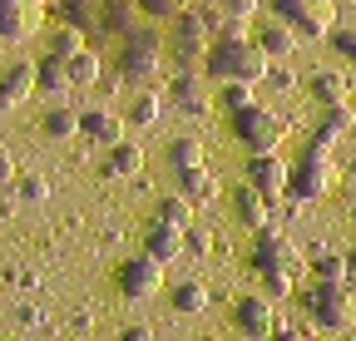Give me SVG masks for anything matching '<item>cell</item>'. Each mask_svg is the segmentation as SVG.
<instances>
[{"label": "cell", "mask_w": 356, "mask_h": 341, "mask_svg": "<svg viewBox=\"0 0 356 341\" xmlns=\"http://www.w3.org/2000/svg\"><path fill=\"white\" fill-rule=\"evenodd\" d=\"M267 60L262 45L252 35H218L208 55H203V74L208 79H248V84H262L267 79Z\"/></svg>", "instance_id": "obj_1"}, {"label": "cell", "mask_w": 356, "mask_h": 341, "mask_svg": "<svg viewBox=\"0 0 356 341\" xmlns=\"http://www.w3.org/2000/svg\"><path fill=\"white\" fill-rule=\"evenodd\" d=\"M332 144H337V134H327V129H317V134H312L307 153L292 163V178H287L292 203H317V198H327V193H332V183H337Z\"/></svg>", "instance_id": "obj_2"}, {"label": "cell", "mask_w": 356, "mask_h": 341, "mask_svg": "<svg viewBox=\"0 0 356 341\" xmlns=\"http://www.w3.org/2000/svg\"><path fill=\"white\" fill-rule=\"evenodd\" d=\"M302 307L312 312V322H317L322 331H346V326H356V277L346 272L341 282H317V287L302 297Z\"/></svg>", "instance_id": "obj_3"}, {"label": "cell", "mask_w": 356, "mask_h": 341, "mask_svg": "<svg viewBox=\"0 0 356 341\" xmlns=\"http://www.w3.org/2000/svg\"><path fill=\"white\" fill-rule=\"evenodd\" d=\"M114 69L124 74V84H149V79H159V69H163V40H159V30L129 25V30H124V55H119Z\"/></svg>", "instance_id": "obj_4"}, {"label": "cell", "mask_w": 356, "mask_h": 341, "mask_svg": "<svg viewBox=\"0 0 356 341\" xmlns=\"http://www.w3.org/2000/svg\"><path fill=\"white\" fill-rule=\"evenodd\" d=\"M228 124H233V139L248 149V153H267V149H277L282 144V119L267 109V104H248V109H238V114H228Z\"/></svg>", "instance_id": "obj_5"}, {"label": "cell", "mask_w": 356, "mask_h": 341, "mask_svg": "<svg viewBox=\"0 0 356 341\" xmlns=\"http://www.w3.org/2000/svg\"><path fill=\"white\" fill-rule=\"evenodd\" d=\"M208 45H213V30L203 25V10H188L184 6V10L173 15V40H168L178 69H198V60L208 55Z\"/></svg>", "instance_id": "obj_6"}, {"label": "cell", "mask_w": 356, "mask_h": 341, "mask_svg": "<svg viewBox=\"0 0 356 341\" xmlns=\"http://www.w3.org/2000/svg\"><path fill=\"white\" fill-rule=\"evenodd\" d=\"M273 10L302 40H327L337 30V6H332V0H273Z\"/></svg>", "instance_id": "obj_7"}, {"label": "cell", "mask_w": 356, "mask_h": 341, "mask_svg": "<svg viewBox=\"0 0 356 341\" xmlns=\"http://www.w3.org/2000/svg\"><path fill=\"white\" fill-rule=\"evenodd\" d=\"M252 267L262 272V267H282V272H302V252H297V242L282 233V228H257V242H252Z\"/></svg>", "instance_id": "obj_8"}, {"label": "cell", "mask_w": 356, "mask_h": 341, "mask_svg": "<svg viewBox=\"0 0 356 341\" xmlns=\"http://www.w3.org/2000/svg\"><path fill=\"white\" fill-rule=\"evenodd\" d=\"M114 282H119V292L129 297V302H149V297L163 287V263H159V258H149V252H139V258L119 263Z\"/></svg>", "instance_id": "obj_9"}, {"label": "cell", "mask_w": 356, "mask_h": 341, "mask_svg": "<svg viewBox=\"0 0 356 341\" xmlns=\"http://www.w3.org/2000/svg\"><path fill=\"white\" fill-rule=\"evenodd\" d=\"M243 174H248V183L252 188H262L267 198H282L287 193V178H292V163H282V153L277 149H267V153H248V168H243Z\"/></svg>", "instance_id": "obj_10"}, {"label": "cell", "mask_w": 356, "mask_h": 341, "mask_svg": "<svg viewBox=\"0 0 356 341\" xmlns=\"http://www.w3.org/2000/svg\"><path fill=\"white\" fill-rule=\"evenodd\" d=\"M44 0H0V40H30L44 25Z\"/></svg>", "instance_id": "obj_11"}, {"label": "cell", "mask_w": 356, "mask_h": 341, "mask_svg": "<svg viewBox=\"0 0 356 341\" xmlns=\"http://www.w3.org/2000/svg\"><path fill=\"white\" fill-rule=\"evenodd\" d=\"M277 302L273 297H262V292H252V297H238L233 302V326L243 331V336H273L277 331V312H273Z\"/></svg>", "instance_id": "obj_12"}, {"label": "cell", "mask_w": 356, "mask_h": 341, "mask_svg": "<svg viewBox=\"0 0 356 341\" xmlns=\"http://www.w3.org/2000/svg\"><path fill=\"white\" fill-rule=\"evenodd\" d=\"M79 139L109 149L114 139H124V114H114L109 104H89V109H79Z\"/></svg>", "instance_id": "obj_13"}, {"label": "cell", "mask_w": 356, "mask_h": 341, "mask_svg": "<svg viewBox=\"0 0 356 341\" xmlns=\"http://www.w3.org/2000/svg\"><path fill=\"white\" fill-rule=\"evenodd\" d=\"M168 104L178 109V114H193V119H203L213 104H208V94H203V74L198 69H178L173 79H168Z\"/></svg>", "instance_id": "obj_14"}, {"label": "cell", "mask_w": 356, "mask_h": 341, "mask_svg": "<svg viewBox=\"0 0 356 341\" xmlns=\"http://www.w3.org/2000/svg\"><path fill=\"white\" fill-rule=\"evenodd\" d=\"M144 252H149V258H159L163 267L178 263V258H184V228H173V223L154 218L149 233H144Z\"/></svg>", "instance_id": "obj_15"}, {"label": "cell", "mask_w": 356, "mask_h": 341, "mask_svg": "<svg viewBox=\"0 0 356 341\" xmlns=\"http://www.w3.org/2000/svg\"><path fill=\"white\" fill-rule=\"evenodd\" d=\"M233 213H238V223L243 228H267V223H273V198H267L262 188H252V183H243L238 193H233Z\"/></svg>", "instance_id": "obj_16"}, {"label": "cell", "mask_w": 356, "mask_h": 341, "mask_svg": "<svg viewBox=\"0 0 356 341\" xmlns=\"http://www.w3.org/2000/svg\"><path fill=\"white\" fill-rule=\"evenodd\" d=\"M252 40L262 45V55H267V60H287V55L297 50V40H302V35H297V30H292V25L277 15V20L257 25V35H252Z\"/></svg>", "instance_id": "obj_17"}, {"label": "cell", "mask_w": 356, "mask_h": 341, "mask_svg": "<svg viewBox=\"0 0 356 341\" xmlns=\"http://www.w3.org/2000/svg\"><path fill=\"white\" fill-rule=\"evenodd\" d=\"M70 90H74V84H70V65H65L60 55H44V60H35V94L65 99Z\"/></svg>", "instance_id": "obj_18"}, {"label": "cell", "mask_w": 356, "mask_h": 341, "mask_svg": "<svg viewBox=\"0 0 356 341\" xmlns=\"http://www.w3.org/2000/svg\"><path fill=\"white\" fill-rule=\"evenodd\" d=\"M139 174H144V149L129 139H114L104 153V178H139Z\"/></svg>", "instance_id": "obj_19"}, {"label": "cell", "mask_w": 356, "mask_h": 341, "mask_svg": "<svg viewBox=\"0 0 356 341\" xmlns=\"http://www.w3.org/2000/svg\"><path fill=\"white\" fill-rule=\"evenodd\" d=\"M30 94H35V65L20 60V65H10L6 74H0V109H15V104H25Z\"/></svg>", "instance_id": "obj_20"}, {"label": "cell", "mask_w": 356, "mask_h": 341, "mask_svg": "<svg viewBox=\"0 0 356 341\" xmlns=\"http://www.w3.org/2000/svg\"><path fill=\"white\" fill-rule=\"evenodd\" d=\"M40 129H44V139H55V144L79 139V109H70V104H50V109H44V119H40Z\"/></svg>", "instance_id": "obj_21"}, {"label": "cell", "mask_w": 356, "mask_h": 341, "mask_svg": "<svg viewBox=\"0 0 356 341\" xmlns=\"http://www.w3.org/2000/svg\"><path fill=\"white\" fill-rule=\"evenodd\" d=\"M168 307H173L178 317H198V312L208 307V287H203L198 277H188V282H173V287H168Z\"/></svg>", "instance_id": "obj_22"}, {"label": "cell", "mask_w": 356, "mask_h": 341, "mask_svg": "<svg viewBox=\"0 0 356 341\" xmlns=\"http://www.w3.org/2000/svg\"><path fill=\"white\" fill-rule=\"evenodd\" d=\"M307 94L317 99V104H341V99L351 94V84H346L341 69H317V74L307 79Z\"/></svg>", "instance_id": "obj_23"}, {"label": "cell", "mask_w": 356, "mask_h": 341, "mask_svg": "<svg viewBox=\"0 0 356 341\" xmlns=\"http://www.w3.org/2000/svg\"><path fill=\"white\" fill-rule=\"evenodd\" d=\"M178 193L193 198V208H198V203H213V198H218V178L208 174L203 163H198V168H184V174H178Z\"/></svg>", "instance_id": "obj_24"}, {"label": "cell", "mask_w": 356, "mask_h": 341, "mask_svg": "<svg viewBox=\"0 0 356 341\" xmlns=\"http://www.w3.org/2000/svg\"><path fill=\"white\" fill-rule=\"evenodd\" d=\"M55 15L65 25H79V30H95L104 20V6L99 0H55Z\"/></svg>", "instance_id": "obj_25"}, {"label": "cell", "mask_w": 356, "mask_h": 341, "mask_svg": "<svg viewBox=\"0 0 356 341\" xmlns=\"http://www.w3.org/2000/svg\"><path fill=\"white\" fill-rule=\"evenodd\" d=\"M70 65V84H74V90H95V84H99V74H104V60L95 55V50H79V55H70L65 60Z\"/></svg>", "instance_id": "obj_26"}, {"label": "cell", "mask_w": 356, "mask_h": 341, "mask_svg": "<svg viewBox=\"0 0 356 341\" xmlns=\"http://www.w3.org/2000/svg\"><path fill=\"white\" fill-rule=\"evenodd\" d=\"M159 119H163V99H159L154 90H144V94H134V104L124 109V124H134V129H154Z\"/></svg>", "instance_id": "obj_27"}, {"label": "cell", "mask_w": 356, "mask_h": 341, "mask_svg": "<svg viewBox=\"0 0 356 341\" xmlns=\"http://www.w3.org/2000/svg\"><path fill=\"white\" fill-rule=\"evenodd\" d=\"M257 94H252V84L248 79H218V99L213 104H222L228 114H238V109H248Z\"/></svg>", "instance_id": "obj_28"}, {"label": "cell", "mask_w": 356, "mask_h": 341, "mask_svg": "<svg viewBox=\"0 0 356 341\" xmlns=\"http://www.w3.org/2000/svg\"><path fill=\"white\" fill-rule=\"evenodd\" d=\"M154 218H163V223H173V228H188V223H193V198H184V193H163Z\"/></svg>", "instance_id": "obj_29"}, {"label": "cell", "mask_w": 356, "mask_h": 341, "mask_svg": "<svg viewBox=\"0 0 356 341\" xmlns=\"http://www.w3.org/2000/svg\"><path fill=\"white\" fill-rule=\"evenodd\" d=\"M84 50V30L79 25H55V35H50V55H60V60H70V55H79Z\"/></svg>", "instance_id": "obj_30"}, {"label": "cell", "mask_w": 356, "mask_h": 341, "mask_svg": "<svg viewBox=\"0 0 356 341\" xmlns=\"http://www.w3.org/2000/svg\"><path fill=\"white\" fill-rule=\"evenodd\" d=\"M322 129L337 134V139L351 134V129H356V109H351L346 99H341V104H322Z\"/></svg>", "instance_id": "obj_31"}, {"label": "cell", "mask_w": 356, "mask_h": 341, "mask_svg": "<svg viewBox=\"0 0 356 341\" xmlns=\"http://www.w3.org/2000/svg\"><path fill=\"white\" fill-rule=\"evenodd\" d=\"M168 163H173V174L198 168V163H203V144H198V139H173V144H168Z\"/></svg>", "instance_id": "obj_32"}, {"label": "cell", "mask_w": 356, "mask_h": 341, "mask_svg": "<svg viewBox=\"0 0 356 341\" xmlns=\"http://www.w3.org/2000/svg\"><path fill=\"white\" fill-rule=\"evenodd\" d=\"M262 277V297H273V302H287V297H292V272H282V267H262L257 272Z\"/></svg>", "instance_id": "obj_33"}, {"label": "cell", "mask_w": 356, "mask_h": 341, "mask_svg": "<svg viewBox=\"0 0 356 341\" xmlns=\"http://www.w3.org/2000/svg\"><path fill=\"white\" fill-rule=\"evenodd\" d=\"M312 277L317 282H341L346 277V258L341 252H317V258H312Z\"/></svg>", "instance_id": "obj_34"}, {"label": "cell", "mask_w": 356, "mask_h": 341, "mask_svg": "<svg viewBox=\"0 0 356 341\" xmlns=\"http://www.w3.org/2000/svg\"><path fill=\"white\" fill-rule=\"evenodd\" d=\"M208 252H213V233L193 218V223L184 228V258H208Z\"/></svg>", "instance_id": "obj_35"}, {"label": "cell", "mask_w": 356, "mask_h": 341, "mask_svg": "<svg viewBox=\"0 0 356 341\" xmlns=\"http://www.w3.org/2000/svg\"><path fill=\"white\" fill-rule=\"evenodd\" d=\"M10 188H15V198H20V203H44V198H50V183H44L40 174H15V183H10Z\"/></svg>", "instance_id": "obj_36"}, {"label": "cell", "mask_w": 356, "mask_h": 341, "mask_svg": "<svg viewBox=\"0 0 356 341\" xmlns=\"http://www.w3.org/2000/svg\"><path fill=\"white\" fill-rule=\"evenodd\" d=\"M134 6H139L144 15H154V20H173L178 10L188 6V0H134Z\"/></svg>", "instance_id": "obj_37"}, {"label": "cell", "mask_w": 356, "mask_h": 341, "mask_svg": "<svg viewBox=\"0 0 356 341\" xmlns=\"http://www.w3.org/2000/svg\"><path fill=\"white\" fill-rule=\"evenodd\" d=\"M327 40H332V50H337L346 65H356V25H346V30H332Z\"/></svg>", "instance_id": "obj_38"}, {"label": "cell", "mask_w": 356, "mask_h": 341, "mask_svg": "<svg viewBox=\"0 0 356 341\" xmlns=\"http://www.w3.org/2000/svg\"><path fill=\"white\" fill-rule=\"evenodd\" d=\"M213 6H218L222 15H238V20H252L262 0H213Z\"/></svg>", "instance_id": "obj_39"}, {"label": "cell", "mask_w": 356, "mask_h": 341, "mask_svg": "<svg viewBox=\"0 0 356 341\" xmlns=\"http://www.w3.org/2000/svg\"><path fill=\"white\" fill-rule=\"evenodd\" d=\"M267 84H273V90H292V84H297V74H292L282 60H273V65H267Z\"/></svg>", "instance_id": "obj_40"}, {"label": "cell", "mask_w": 356, "mask_h": 341, "mask_svg": "<svg viewBox=\"0 0 356 341\" xmlns=\"http://www.w3.org/2000/svg\"><path fill=\"white\" fill-rule=\"evenodd\" d=\"M15 322H20V326H44V312H40L35 302H25V307L15 312Z\"/></svg>", "instance_id": "obj_41"}, {"label": "cell", "mask_w": 356, "mask_h": 341, "mask_svg": "<svg viewBox=\"0 0 356 341\" xmlns=\"http://www.w3.org/2000/svg\"><path fill=\"white\" fill-rule=\"evenodd\" d=\"M119 336H124V341H149V336H154V331H149V326H139V322H134V326H124V331H119Z\"/></svg>", "instance_id": "obj_42"}, {"label": "cell", "mask_w": 356, "mask_h": 341, "mask_svg": "<svg viewBox=\"0 0 356 341\" xmlns=\"http://www.w3.org/2000/svg\"><path fill=\"white\" fill-rule=\"evenodd\" d=\"M0 183H15V158L0 153Z\"/></svg>", "instance_id": "obj_43"}, {"label": "cell", "mask_w": 356, "mask_h": 341, "mask_svg": "<svg viewBox=\"0 0 356 341\" xmlns=\"http://www.w3.org/2000/svg\"><path fill=\"white\" fill-rule=\"evenodd\" d=\"M10 277H15V282H20V287H25V292H30V287H35V282H40V277H35V272H25V267H20V272H10Z\"/></svg>", "instance_id": "obj_44"}, {"label": "cell", "mask_w": 356, "mask_h": 341, "mask_svg": "<svg viewBox=\"0 0 356 341\" xmlns=\"http://www.w3.org/2000/svg\"><path fill=\"white\" fill-rule=\"evenodd\" d=\"M346 272H351V277H356V247H351V252H346Z\"/></svg>", "instance_id": "obj_45"}, {"label": "cell", "mask_w": 356, "mask_h": 341, "mask_svg": "<svg viewBox=\"0 0 356 341\" xmlns=\"http://www.w3.org/2000/svg\"><path fill=\"white\" fill-rule=\"evenodd\" d=\"M346 174H351V178H356V158H351V168H346Z\"/></svg>", "instance_id": "obj_46"}, {"label": "cell", "mask_w": 356, "mask_h": 341, "mask_svg": "<svg viewBox=\"0 0 356 341\" xmlns=\"http://www.w3.org/2000/svg\"><path fill=\"white\" fill-rule=\"evenodd\" d=\"M351 223H356V203H351Z\"/></svg>", "instance_id": "obj_47"}, {"label": "cell", "mask_w": 356, "mask_h": 341, "mask_svg": "<svg viewBox=\"0 0 356 341\" xmlns=\"http://www.w3.org/2000/svg\"><path fill=\"white\" fill-rule=\"evenodd\" d=\"M44 6H55V0H44Z\"/></svg>", "instance_id": "obj_48"}]
</instances>
